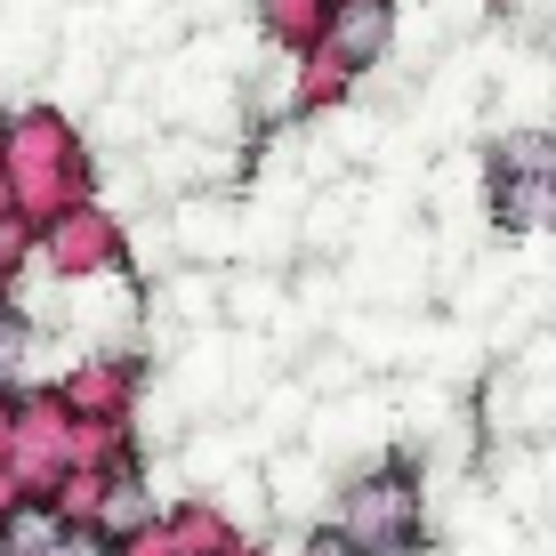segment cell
Segmentation results:
<instances>
[{"label":"cell","instance_id":"obj_1","mask_svg":"<svg viewBox=\"0 0 556 556\" xmlns=\"http://www.w3.org/2000/svg\"><path fill=\"white\" fill-rule=\"evenodd\" d=\"M404 516H412V492L404 484H371V492H355L348 532H355V541H371V548H404Z\"/></svg>","mask_w":556,"mask_h":556},{"label":"cell","instance_id":"obj_2","mask_svg":"<svg viewBox=\"0 0 556 556\" xmlns=\"http://www.w3.org/2000/svg\"><path fill=\"white\" fill-rule=\"evenodd\" d=\"M379 41H388V16H379L371 0L339 16V49H348V56H379Z\"/></svg>","mask_w":556,"mask_h":556},{"label":"cell","instance_id":"obj_3","mask_svg":"<svg viewBox=\"0 0 556 556\" xmlns=\"http://www.w3.org/2000/svg\"><path fill=\"white\" fill-rule=\"evenodd\" d=\"M56 556H105L98 541H65V548H56Z\"/></svg>","mask_w":556,"mask_h":556},{"label":"cell","instance_id":"obj_4","mask_svg":"<svg viewBox=\"0 0 556 556\" xmlns=\"http://www.w3.org/2000/svg\"><path fill=\"white\" fill-rule=\"evenodd\" d=\"M315 556H348V548H339V541H323V548H315Z\"/></svg>","mask_w":556,"mask_h":556}]
</instances>
